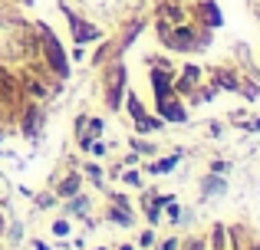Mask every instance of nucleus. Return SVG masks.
I'll use <instances>...</instances> for the list:
<instances>
[{
  "label": "nucleus",
  "instance_id": "obj_1",
  "mask_svg": "<svg viewBox=\"0 0 260 250\" xmlns=\"http://www.w3.org/2000/svg\"><path fill=\"white\" fill-rule=\"evenodd\" d=\"M46 53H50V59H53V69H56L59 76H66L63 53H59V43H56V37H53V33H46Z\"/></svg>",
  "mask_w": 260,
  "mask_h": 250
},
{
  "label": "nucleus",
  "instance_id": "obj_2",
  "mask_svg": "<svg viewBox=\"0 0 260 250\" xmlns=\"http://www.w3.org/2000/svg\"><path fill=\"white\" fill-rule=\"evenodd\" d=\"M70 26H73V33H76L79 43H86V40H95V37H99V30H95V26H89V23H83V20H76L73 13H70Z\"/></svg>",
  "mask_w": 260,
  "mask_h": 250
},
{
  "label": "nucleus",
  "instance_id": "obj_3",
  "mask_svg": "<svg viewBox=\"0 0 260 250\" xmlns=\"http://www.w3.org/2000/svg\"><path fill=\"white\" fill-rule=\"evenodd\" d=\"M119 89H122V66H112L109 73V105H119Z\"/></svg>",
  "mask_w": 260,
  "mask_h": 250
},
{
  "label": "nucleus",
  "instance_id": "obj_4",
  "mask_svg": "<svg viewBox=\"0 0 260 250\" xmlns=\"http://www.w3.org/2000/svg\"><path fill=\"white\" fill-rule=\"evenodd\" d=\"M204 20H211L214 26L221 23V17H217V7H214V4H208V7H204Z\"/></svg>",
  "mask_w": 260,
  "mask_h": 250
},
{
  "label": "nucleus",
  "instance_id": "obj_5",
  "mask_svg": "<svg viewBox=\"0 0 260 250\" xmlns=\"http://www.w3.org/2000/svg\"><path fill=\"white\" fill-rule=\"evenodd\" d=\"M172 165H175V158L158 161V165H152V174H165V171H172Z\"/></svg>",
  "mask_w": 260,
  "mask_h": 250
},
{
  "label": "nucleus",
  "instance_id": "obj_6",
  "mask_svg": "<svg viewBox=\"0 0 260 250\" xmlns=\"http://www.w3.org/2000/svg\"><path fill=\"white\" fill-rule=\"evenodd\" d=\"M208 191H224V181H217V178L204 181V194H208Z\"/></svg>",
  "mask_w": 260,
  "mask_h": 250
},
{
  "label": "nucleus",
  "instance_id": "obj_7",
  "mask_svg": "<svg viewBox=\"0 0 260 250\" xmlns=\"http://www.w3.org/2000/svg\"><path fill=\"white\" fill-rule=\"evenodd\" d=\"M128 109H132V112H135V119L142 122V105H139V99H135V96H128Z\"/></svg>",
  "mask_w": 260,
  "mask_h": 250
},
{
  "label": "nucleus",
  "instance_id": "obj_8",
  "mask_svg": "<svg viewBox=\"0 0 260 250\" xmlns=\"http://www.w3.org/2000/svg\"><path fill=\"white\" fill-rule=\"evenodd\" d=\"M257 250H260V247H257Z\"/></svg>",
  "mask_w": 260,
  "mask_h": 250
}]
</instances>
